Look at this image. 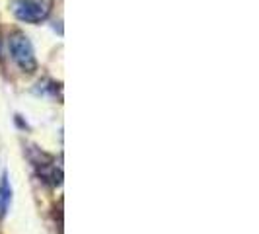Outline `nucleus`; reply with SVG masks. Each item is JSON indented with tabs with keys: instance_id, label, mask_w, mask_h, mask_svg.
I'll return each instance as SVG.
<instances>
[{
	"instance_id": "nucleus-1",
	"label": "nucleus",
	"mask_w": 259,
	"mask_h": 234,
	"mask_svg": "<svg viewBox=\"0 0 259 234\" xmlns=\"http://www.w3.org/2000/svg\"><path fill=\"white\" fill-rule=\"evenodd\" d=\"M10 51H12V59L16 61V65L22 70L31 72L35 68V55H33V47L29 43V39L22 33H16L10 39Z\"/></svg>"
},
{
	"instance_id": "nucleus-2",
	"label": "nucleus",
	"mask_w": 259,
	"mask_h": 234,
	"mask_svg": "<svg viewBox=\"0 0 259 234\" xmlns=\"http://www.w3.org/2000/svg\"><path fill=\"white\" fill-rule=\"evenodd\" d=\"M12 10L18 20L27 22V24H37L47 16V8L35 0H16L12 4Z\"/></svg>"
},
{
	"instance_id": "nucleus-3",
	"label": "nucleus",
	"mask_w": 259,
	"mask_h": 234,
	"mask_svg": "<svg viewBox=\"0 0 259 234\" xmlns=\"http://www.w3.org/2000/svg\"><path fill=\"white\" fill-rule=\"evenodd\" d=\"M10 197H12V189H10L8 178L2 176V182H0V209H2V213L10 205Z\"/></svg>"
}]
</instances>
